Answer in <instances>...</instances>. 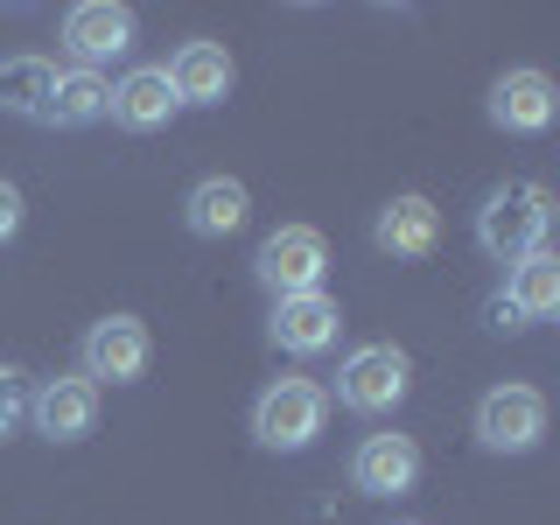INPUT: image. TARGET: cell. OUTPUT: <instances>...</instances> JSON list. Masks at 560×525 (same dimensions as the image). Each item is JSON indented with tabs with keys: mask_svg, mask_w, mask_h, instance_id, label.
<instances>
[{
	"mask_svg": "<svg viewBox=\"0 0 560 525\" xmlns=\"http://www.w3.org/2000/svg\"><path fill=\"white\" fill-rule=\"evenodd\" d=\"M547 232H553V189L547 183H498L477 210V245L490 259H525V253H547Z\"/></svg>",
	"mask_w": 560,
	"mask_h": 525,
	"instance_id": "cell-1",
	"label": "cell"
},
{
	"mask_svg": "<svg viewBox=\"0 0 560 525\" xmlns=\"http://www.w3.org/2000/svg\"><path fill=\"white\" fill-rule=\"evenodd\" d=\"M323 420H329V385H315V378H273L267 393L253 399V442L267 448V455H302V448H315Z\"/></svg>",
	"mask_w": 560,
	"mask_h": 525,
	"instance_id": "cell-2",
	"label": "cell"
},
{
	"mask_svg": "<svg viewBox=\"0 0 560 525\" xmlns=\"http://www.w3.org/2000/svg\"><path fill=\"white\" fill-rule=\"evenodd\" d=\"M407 385H413V358L399 343H358L337 364V407L378 420V413H393L399 399H407Z\"/></svg>",
	"mask_w": 560,
	"mask_h": 525,
	"instance_id": "cell-3",
	"label": "cell"
},
{
	"mask_svg": "<svg viewBox=\"0 0 560 525\" xmlns=\"http://www.w3.org/2000/svg\"><path fill=\"white\" fill-rule=\"evenodd\" d=\"M253 273H259V288H267L273 302H288V294H323L329 245H323V232H315V224H280V232L259 238Z\"/></svg>",
	"mask_w": 560,
	"mask_h": 525,
	"instance_id": "cell-4",
	"label": "cell"
},
{
	"mask_svg": "<svg viewBox=\"0 0 560 525\" xmlns=\"http://www.w3.org/2000/svg\"><path fill=\"white\" fill-rule=\"evenodd\" d=\"M547 442V393L539 385H490L477 399V448L483 455H533Z\"/></svg>",
	"mask_w": 560,
	"mask_h": 525,
	"instance_id": "cell-5",
	"label": "cell"
},
{
	"mask_svg": "<svg viewBox=\"0 0 560 525\" xmlns=\"http://www.w3.org/2000/svg\"><path fill=\"white\" fill-rule=\"evenodd\" d=\"M148 358H154V337H148V323L140 315H98L92 329H84V343H78V372L92 378V385H133L140 372H148Z\"/></svg>",
	"mask_w": 560,
	"mask_h": 525,
	"instance_id": "cell-6",
	"label": "cell"
},
{
	"mask_svg": "<svg viewBox=\"0 0 560 525\" xmlns=\"http://www.w3.org/2000/svg\"><path fill=\"white\" fill-rule=\"evenodd\" d=\"M63 49H70V70H98L105 78V63L133 49V8H119V0H78L63 14Z\"/></svg>",
	"mask_w": 560,
	"mask_h": 525,
	"instance_id": "cell-7",
	"label": "cell"
},
{
	"mask_svg": "<svg viewBox=\"0 0 560 525\" xmlns=\"http://www.w3.org/2000/svg\"><path fill=\"white\" fill-rule=\"evenodd\" d=\"M28 420L43 442H84L98 428V385L84 372H63V378H43L28 393Z\"/></svg>",
	"mask_w": 560,
	"mask_h": 525,
	"instance_id": "cell-8",
	"label": "cell"
},
{
	"mask_svg": "<svg viewBox=\"0 0 560 525\" xmlns=\"http://www.w3.org/2000/svg\"><path fill=\"white\" fill-rule=\"evenodd\" d=\"M337 337H343L337 294H288V302H273V315H267V343L288 350V358H323Z\"/></svg>",
	"mask_w": 560,
	"mask_h": 525,
	"instance_id": "cell-9",
	"label": "cell"
},
{
	"mask_svg": "<svg viewBox=\"0 0 560 525\" xmlns=\"http://www.w3.org/2000/svg\"><path fill=\"white\" fill-rule=\"evenodd\" d=\"M483 113H490L498 133H547L553 113H560V92H553L547 70H504V78L490 84Z\"/></svg>",
	"mask_w": 560,
	"mask_h": 525,
	"instance_id": "cell-10",
	"label": "cell"
},
{
	"mask_svg": "<svg viewBox=\"0 0 560 525\" xmlns=\"http://www.w3.org/2000/svg\"><path fill=\"white\" fill-rule=\"evenodd\" d=\"M350 483L364 490V498H407L420 483V442L413 434H364L358 455H350Z\"/></svg>",
	"mask_w": 560,
	"mask_h": 525,
	"instance_id": "cell-11",
	"label": "cell"
},
{
	"mask_svg": "<svg viewBox=\"0 0 560 525\" xmlns=\"http://www.w3.org/2000/svg\"><path fill=\"white\" fill-rule=\"evenodd\" d=\"M162 70H168L175 105H224V98H232V84H238L232 49H224V43H203V35H197V43H183Z\"/></svg>",
	"mask_w": 560,
	"mask_h": 525,
	"instance_id": "cell-12",
	"label": "cell"
},
{
	"mask_svg": "<svg viewBox=\"0 0 560 525\" xmlns=\"http://www.w3.org/2000/svg\"><path fill=\"white\" fill-rule=\"evenodd\" d=\"M175 113H183V105H175L162 63L127 70V78L113 84V98H105V119H113V127H127V133H154V127H168Z\"/></svg>",
	"mask_w": 560,
	"mask_h": 525,
	"instance_id": "cell-13",
	"label": "cell"
},
{
	"mask_svg": "<svg viewBox=\"0 0 560 525\" xmlns=\"http://www.w3.org/2000/svg\"><path fill=\"white\" fill-rule=\"evenodd\" d=\"M434 238H442V210H434L420 189H407V197H393L372 218V245L385 259H428Z\"/></svg>",
	"mask_w": 560,
	"mask_h": 525,
	"instance_id": "cell-14",
	"label": "cell"
},
{
	"mask_svg": "<svg viewBox=\"0 0 560 525\" xmlns=\"http://www.w3.org/2000/svg\"><path fill=\"white\" fill-rule=\"evenodd\" d=\"M245 218H253V189L238 175H203L183 197V224L197 238H232V232H245Z\"/></svg>",
	"mask_w": 560,
	"mask_h": 525,
	"instance_id": "cell-15",
	"label": "cell"
},
{
	"mask_svg": "<svg viewBox=\"0 0 560 525\" xmlns=\"http://www.w3.org/2000/svg\"><path fill=\"white\" fill-rule=\"evenodd\" d=\"M498 302L512 308L525 329L547 323V315L560 308V259H553V253H525V259H512V273H504V294H498Z\"/></svg>",
	"mask_w": 560,
	"mask_h": 525,
	"instance_id": "cell-16",
	"label": "cell"
},
{
	"mask_svg": "<svg viewBox=\"0 0 560 525\" xmlns=\"http://www.w3.org/2000/svg\"><path fill=\"white\" fill-rule=\"evenodd\" d=\"M105 98H113V78H98V70H57L43 119L49 127H92V119H105Z\"/></svg>",
	"mask_w": 560,
	"mask_h": 525,
	"instance_id": "cell-17",
	"label": "cell"
},
{
	"mask_svg": "<svg viewBox=\"0 0 560 525\" xmlns=\"http://www.w3.org/2000/svg\"><path fill=\"white\" fill-rule=\"evenodd\" d=\"M49 84H57V63H49V57H8V63H0V113L43 119Z\"/></svg>",
	"mask_w": 560,
	"mask_h": 525,
	"instance_id": "cell-18",
	"label": "cell"
},
{
	"mask_svg": "<svg viewBox=\"0 0 560 525\" xmlns=\"http://www.w3.org/2000/svg\"><path fill=\"white\" fill-rule=\"evenodd\" d=\"M28 420V372L22 364H0V442Z\"/></svg>",
	"mask_w": 560,
	"mask_h": 525,
	"instance_id": "cell-19",
	"label": "cell"
},
{
	"mask_svg": "<svg viewBox=\"0 0 560 525\" xmlns=\"http://www.w3.org/2000/svg\"><path fill=\"white\" fill-rule=\"evenodd\" d=\"M22 218H28V203H22V189L0 175V245H8L14 232H22Z\"/></svg>",
	"mask_w": 560,
	"mask_h": 525,
	"instance_id": "cell-20",
	"label": "cell"
},
{
	"mask_svg": "<svg viewBox=\"0 0 560 525\" xmlns=\"http://www.w3.org/2000/svg\"><path fill=\"white\" fill-rule=\"evenodd\" d=\"M483 315H490V329H498V337H512V329H525V323H518V315H512V308H504V302H498V294H490V308H483Z\"/></svg>",
	"mask_w": 560,
	"mask_h": 525,
	"instance_id": "cell-21",
	"label": "cell"
}]
</instances>
